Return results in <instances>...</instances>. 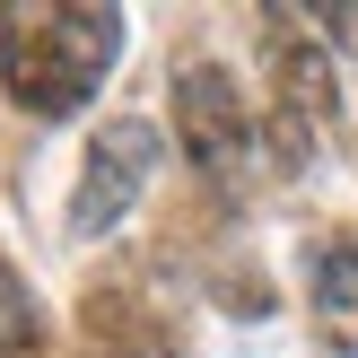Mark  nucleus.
I'll use <instances>...</instances> for the list:
<instances>
[{"label":"nucleus","mask_w":358,"mask_h":358,"mask_svg":"<svg viewBox=\"0 0 358 358\" xmlns=\"http://www.w3.org/2000/svg\"><path fill=\"white\" fill-rule=\"evenodd\" d=\"M0 35H9V52H0L9 96L27 114L62 122L105 87V70L122 52V9H79V0H62V9H0Z\"/></svg>","instance_id":"f257e3e1"},{"label":"nucleus","mask_w":358,"mask_h":358,"mask_svg":"<svg viewBox=\"0 0 358 358\" xmlns=\"http://www.w3.org/2000/svg\"><path fill=\"white\" fill-rule=\"evenodd\" d=\"M175 131H184V157L219 192H236L245 175H254L262 131H254V114H245L236 79H227L219 62H184V70H175Z\"/></svg>","instance_id":"f03ea898"},{"label":"nucleus","mask_w":358,"mask_h":358,"mask_svg":"<svg viewBox=\"0 0 358 358\" xmlns=\"http://www.w3.org/2000/svg\"><path fill=\"white\" fill-rule=\"evenodd\" d=\"M262 27L280 35V52H271V149H280V166H315L324 122L341 105L332 62H324V44H297V9H271Z\"/></svg>","instance_id":"7ed1b4c3"},{"label":"nucleus","mask_w":358,"mask_h":358,"mask_svg":"<svg viewBox=\"0 0 358 358\" xmlns=\"http://www.w3.org/2000/svg\"><path fill=\"white\" fill-rule=\"evenodd\" d=\"M157 175V131L140 114L105 122L96 140H87V166H79V201H70V236H114L122 219H131V201L149 192Z\"/></svg>","instance_id":"20e7f679"},{"label":"nucleus","mask_w":358,"mask_h":358,"mask_svg":"<svg viewBox=\"0 0 358 358\" xmlns=\"http://www.w3.org/2000/svg\"><path fill=\"white\" fill-rule=\"evenodd\" d=\"M306 271H315V280H306V297H315V332H324L341 358H358V227L324 236Z\"/></svg>","instance_id":"39448f33"},{"label":"nucleus","mask_w":358,"mask_h":358,"mask_svg":"<svg viewBox=\"0 0 358 358\" xmlns=\"http://www.w3.org/2000/svg\"><path fill=\"white\" fill-rule=\"evenodd\" d=\"M35 341H44V306L27 297V280L0 262V358H27Z\"/></svg>","instance_id":"423d86ee"}]
</instances>
